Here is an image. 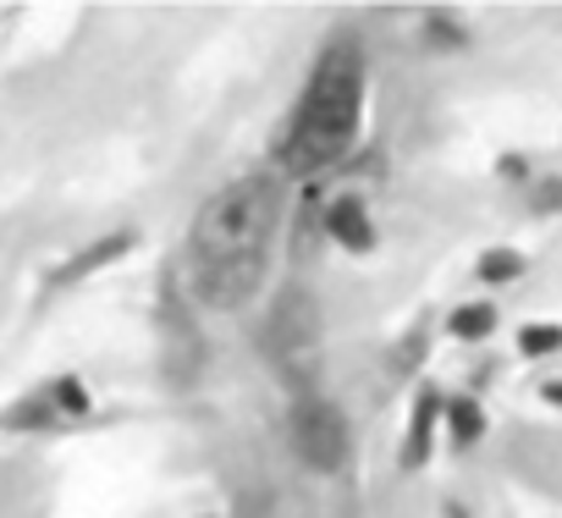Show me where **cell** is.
I'll use <instances>...</instances> for the list:
<instances>
[{
  "label": "cell",
  "mask_w": 562,
  "mask_h": 518,
  "mask_svg": "<svg viewBox=\"0 0 562 518\" xmlns=\"http://www.w3.org/2000/svg\"><path fill=\"white\" fill-rule=\"evenodd\" d=\"M281 215H288V171L270 166L226 182L199 210L188 237V288L204 309H237L265 288Z\"/></svg>",
  "instance_id": "6da1fadb"
},
{
  "label": "cell",
  "mask_w": 562,
  "mask_h": 518,
  "mask_svg": "<svg viewBox=\"0 0 562 518\" xmlns=\"http://www.w3.org/2000/svg\"><path fill=\"white\" fill-rule=\"evenodd\" d=\"M359 116H364V56H359V40H331L326 56L310 72V89L299 100L281 166L288 171H321V166L342 160L348 144L359 138Z\"/></svg>",
  "instance_id": "7a4b0ae2"
},
{
  "label": "cell",
  "mask_w": 562,
  "mask_h": 518,
  "mask_svg": "<svg viewBox=\"0 0 562 518\" xmlns=\"http://www.w3.org/2000/svg\"><path fill=\"white\" fill-rule=\"evenodd\" d=\"M331 237H337L342 248H370V215H364V204H359L353 193L331 204Z\"/></svg>",
  "instance_id": "3957f363"
},
{
  "label": "cell",
  "mask_w": 562,
  "mask_h": 518,
  "mask_svg": "<svg viewBox=\"0 0 562 518\" xmlns=\"http://www.w3.org/2000/svg\"><path fill=\"white\" fill-rule=\"evenodd\" d=\"M436 408H441V403H436V397L425 392V397H419V408H414V430H408V458H425V436H430V425H436Z\"/></svg>",
  "instance_id": "277c9868"
},
{
  "label": "cell",
  "mask_w": 562,
  "mask_h": 518,
  "mask_svg": "<svg viewBox=\"0 0 562 518\" xmlns=\"http://www.w3.org/2000/svg\"><path fill=\"white\" fill-rule=\"evenodd\" d=\"M518 271H524V259L507 254V248H496V254L480 259V277H485V282H507V277H518Z\"/></svg>",
  "instance_id": "5b68a950"
},
{
  "label": "cell",
  "mask_w": 562,
  "mask_h": 518,
  "mask_svg": "<svg viewBox=\"0 0 562 518\" xmlns=\"http://www.w3.org/2000/svg\"><path fill=\"white\" fill-rule=\"evenodd\" d=\"M518 348H524V353H551V348H562V326H529V331L518 337Z\"/></svg>",
  "instance_id": "8992f818"
},
{
  "label": "cell",
  "mask_w": 562,
  "mask_h": 518,
  "mask_svg": "<svg viewBox=\"0 0 562 518\" xmlns=\"http://www.w3.org/2000/svg\"><path fill=\"white\" fill-rule=\"evenodd\" d=\"M447 414H452V436H458V441H474V436H480V414H474V403H452Z\"/></svg>",
  "instance_id": "52a82bcc"
},
{
  "label": "cell",
  "mask_w": 562,
  "mask_h": 518,
  "mask_svg": "<svg viewBox=\"0 0 562 518\" xmlns=\"http://www.w3.org/2000/svg\"><path fill=\"white\" fill-rule=\"evenodd\" d=\"M452 331H458V337H485V331H491V309H458Z\"/></svg>",
  "instance_id": "ba28073f"
},
{
  "label": "cell",
  "mask_w": 562,
  "mask_h": 518,
  "mask_svg": "<svg viewBox=\"0 0 562 518\" xmlns=\"http://www.w3.org/2000/svg\"><path fill=\"white\" fill-rule=\"evenodd\" d=\"M546 397H551V403H562V386H551V392H546Z\"/></svg>",
  "instance_id": "9c48e42d"
}]
</instances>
